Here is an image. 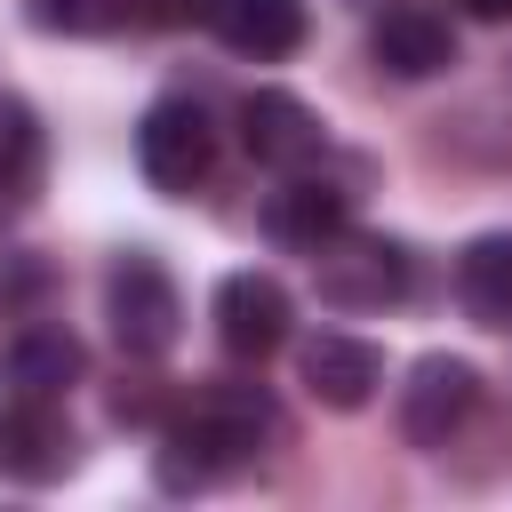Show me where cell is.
<instances>
[{"label":"cell","mask_w":512,"mask_h":512,"mask_svg":"<svg viewBox=\"0 0 512 512\" xmlns=\"http://www.w3.org/2000/svg\"><path fill=\"white\" fill-rule=\"evenodd\" d=\"M208 32H216L232 56L280 64V56H296V48H304V32H312V8H304V0H216Z\"/></svg>","instance_id":"13"},{"label":"cell","mask_w":512,"mask_h":512,"mask_svg":"<svg viewBox=\"0 0 512 512\" xmlns=\"http://www.w3.org/2000/svg\"><path fill=\"white\" fill-rule=\"evenodd\" d=\"M456 304L480 328H512V232H480L456 256Z\"/></svg>","instance_id":"14"},{"label":"cell","mask_w":512,"mask_h":512,"mask_svg":"<svg viewBox=\"0 0 512 512\" xmlns=\"http://www.w3.org/2000/svg\"><path fill=\"white\" fill-rule=\"evenodd\" d=\"M104 320H112V344L128 360H168L176 336H184V296L168 280V264L152 248H120L104 264Z\"/></svg>","instance_id":"2"},{"label":"cell","mask_w":512,"mask_h":512,"mask_svg":"<svg viewBox=\"0 0 512 512\" xmlns=\"http://www.w3.org/2000/svg\"><path fill=\"white\" fill-rule=\"evenodd\" d=\"M504 72H512V56H504Z\"/></svg>","instance_id":"21"},{"label":"cell","mask_w":512,"mask_h":512,"mask_svg":"<svg viewBox=\"0 0 512 512\" xmlns=\"http://www.w3.org/2000/svg\"><path fill=\"white\" fill-rule=\"evenodd\" d=\"M24 16L40 32H112L128 24V0H24Z\"/></svg>","instance_id":"16"},{"label":"cell","mask_w":512,"mask_h":512,"mask_svg":"<svg viewBox=\"0 0 512 512\" xmlns=\"http://www.w3.org/2000/svg\"><path fill=\"white\" fill-rule=\"evenodd\" d=\"M80 376H88V344H80L72 328H56V320H32V328H16V336L0 344V384H8V392L64 400Z\"/></svg>","instance_id":"12"},{"label":"cell","mask_w":512,"mask_h":512,"mask_svg":"<svg viewBox=\"0 0 512 512\" xmlns=\"http://www.w3.org/2000/svg\"><path fill=\"white\" fill-rule=\"evenodd\" d=\"M312 288H320L328 312H384L416 288V256L384 232H336L312 256Z\"/></svg>","instance_id":"3"},{"label":"cell","mask_w":512,"mask_h":512,"mask_svg":"<svg viewBox=\"0 0 512 512\" xmlns=\"http://www.w3.org/2000/svg\"><path fill=\"white\" fill-rule=\"evenodd\" d=\"M336 232H352V192L328 184V176H312V168H296V176L264 200V240L288 248V256H320Z\"/></svg>","instance_id":"11"},{"label":"cell","mask_w":512,"mask_h":512,"mask_svg":"<svg viewBox=\"0 0 512 512\" xmlns=\"http://www.w3.org/2000/svg\"><path fill=\"white\" fill-rule=\"evenodd\" d=\"M80 464V432L64 416V400H32V392H8L0 400V472L24 480V488H48Z\"/></svg>","instance_id":"6"},{"label":"cell","mask_w":512,"mask_h":512,"mask_svg":"<svg viewBox=\"0 0 512 512\" xmlns=\"http://www.w3.org/2000/svg\"><path fill=\"white\" fill-rule=\"evenodd\" d=\"M368 64L392 72V80H440L456 64V24L424 0H392L376 24H368Z\"/></svg>","instance_id":"9"},{"label":"cell","mask_w":512,"mask_h":512,"mask_svg":"<svg viewBox=\"0 0 512 512\" xmlns=\"http://www.w3.org/2000/svg\"><path fill=\"white\" fill-rule=\"evenodd\" d=\"M296 384H304L320 408L352 416V408H368V400H376V384H384V352H376L368 336L320 328V336H304V344H296Z\"/></svg>","instance_id":"10"},{"label":"cell","mask_w":512,"mask_h":512,"mask_svg":"<svg viewBox=\"0 0 512 512\" xmlns=\"http://www.w3.org/2000/svg\"><path fill=\"white\" fill-rule=\"evenodd\" d=\"M136 168H144V184L168 192V200L200 192L208 168H216V120H208L192 96L144 104V120H136Z\"/></svg>","instance_id":"4"},{"label":"cell","mask_w":512,"mask_h":512,"mask_svg":"<svg viewBox=\"0 0 512 512\" xmlns=\"http://www.w3.org/2000/svg\"><path fill=\"white\" fill-rule=\"evenodd\" d=\"M352 8H376V0H352Z\"/></svg>","instance_id":"20"},{"label":"cell","mask_w":512,"mask_h":512,"mask_svg":"<svg viewBox=\"0 0 512 512\" xmlns=\"http://www.w3.org/2000/svg\"><path fill=\"white\" fill-rule=\"evenodd\" d=\"M40 176V120L24 96H0V208H24Z\"/></svg>","instance_id":"15"},{"label":"cell","mask_w":512,"mask_h":512,"mask_svg":"<svg viewBox=\"0 0 512 512\" xmlns=\"http://www.w3.org/2000/svg\"><path fill=\"white\" fill-rule=\"evenodd\" d=\"M296 328V304L272 272H224L216 280V344L232 360H272Z\"/></svg>","instance_id":"8"},{"label":"cell","mask_w":512,"mask_h":512,"mask_svg":"<svg viewBox=\"0 0 512 512\" xmlns=\"http://www.w3.org/2000/svg\"><path fill=\"white\" fill-rule=\"evenodd\" d=\"M240 144H248L256 168L296 176V168H312V160L328 152V120H320L304 96H288V88H248V96H240Z\"/></svg>","instance_id":"7"},{"label":"cell","mask_w":512,"mask_h":512,"mask_svg":"<svg viewBox=\"0 0 512 512\" xmlns=\"http://www.w3.org/2000/svg\"><path fill=\"white\" fill-rule=\"evenodd\" d=\"M272 440H280V408H272L256 384H208V392L160 432L152 480H160L168 496H200V488H216L224 472L256 464Z\"/></svg>","instance_id":"1"},{"label":"cell","mask_w":512,"mask_h":512,"mask_svg":"<svg viewBox=\"0 0 512 512\" xmlns=\"http://www.w3.org/2000/svg\"><path fill=\"white\" fill-rule=\"evenodd\" d=\"M208 16H216V0H128V24H152V32H184Z\"/></svg>","instance_id":"18"},{"label":"cell","mask_w":512,"mask_h":512,"mask_svg":"<svg viewBox=\"0 0 512 512\" xmlns=\"http://www.w3.org/2000/svg\"><path fill=\"white\" fill-rule=\"evenodd\" d=\"M456 8H464L472 24H504V16H512V0H456Z\"/></svg>","instance_id":"19"},{"label":"cell","mask_w":512,"mask_h":512,"mask_svg":"<svg viewBox=\"0 0 512 512\" xmlns=\"http://www.w3.org/2000/svg\"><path fill=\"white\" fill-rule=\"evenodd\" d=\"M48 288H56V272L32 248H0V312H32Z\"/></svg>","instance_id":"17"},{"label":"cell","mask_w":512,"mask_h":512,"mask_svg":"<svg viewBox=\"0 0 512 512\" xmlns=\"http://www.w3.org/2000/svg\"><path fill=\"white\" fill-rule=\"evenodd\" d=\"M480 416V368L464 352H424L400 384V440L408 448H456V432Z\"/></svg>","instance_id":"5"}]
</instances>
